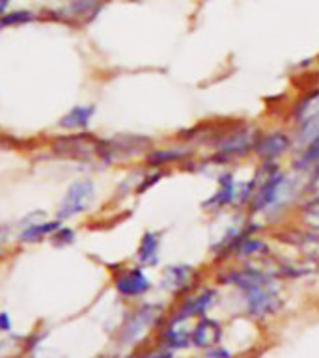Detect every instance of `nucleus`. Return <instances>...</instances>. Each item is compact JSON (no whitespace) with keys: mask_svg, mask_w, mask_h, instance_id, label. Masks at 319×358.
Returning a JSON list of instances; mask_svg holds the SVG:
<instances>
[{"mask_svg":"<svg viewBox=\"0 0 319 358\" xmlns=\"http://www.w3.org/2000/svg\"><path fill=\"white\" fill-rule=\"evenodd\" d=\"M62 224V220H58L57 217L47 220L44 211H36V213L28 215L26 220L21 222L19 233H17L15 241L21 245H39L44 241H49L50 235L57 232Z\"/></svg>","mask_w":319,"mask_h":358,"instance_id":"13","label":"nucleus"},{"mask_svg":"<svg viewBox=\"0 0 319 358\" xmlns=\"http://www.w3.org/2000/svg\"><path fill=\"white\" fill-rule=\"evenodd\" d=\"M50 245L57 246V248H64V246H71L75 245L77 241V232L73 228L69 226H60L57 232L50 235Z\"/></svg>","mask_w":319,"mask_h":358,"instance_id":"24","label":"nucleus"},{"mask_svg":"<svg viewBox=\"0 0 319 358\" xmlns=\"http://www.w3.org/2000/svg\"><path fill=\"white\" fill-rule=\"evenodd\" d=\"M238 187L239 183L235 179V174L232 170H224L217 176V190L202 203V209L207 213H220L226 209H235L238 201Z\"/></svg>","mask_w":319,"mask_h":358,"instance_id":"14","label":"nucleus"},{"mask_svg":"<svg viewBox=\"0 0 319 358\" xmlns=\"http://www.w3.org/2000/svg\"><path fill=\"white\" fill-rule=\"evenodd\" d=\"M319 112V88H313L307 94H302L299 99L295 101L293 108H291V119H293V126L304 121L310 116Z\"/></svg>","mask_w":319,"mask_h":358,"instance_id":"21","label":"nucleus"},{"mask_svg":"<svg viewBox=\"0 0 319 358\" xmlns=\"http://www.w3.org/2000/svg\"><path fill=\"white\" fill-rule=\"evenodd\" d=\"M95 198H97V189H95L94 179L79 177L64 192L62 200L58 203L57 219L64 222V220L77 219V217L88 213L94 208Z\"/></svg>","mask_w":319,"mask_h":358,"instance_id":"4","label":"nucleus"},{"mask_svg":"<svg viewBox=\"0 0 319 358\" xmlns=\"http://www.w3.org/2000/svg\"><path fill=\"white\" fill-rule=\"evenodd\" d=\"M161 347L168 349V351H183L193 346L191 344V328H187V323L183 321H164L163 328H161Z\"/></svg>","mask_w":319,"mask_h":358,"instance_id":"19","label":"nucleus"},{"mask_svg":"<svg viewBox=\"0 0 319 358\" xmlns=\"http://www.w3.org/2000/svg\"><path fill=\"white\" fill-rule=\"evenodd\" d=\"M150 148H153V140L146 135H133V132H122L108 139H103L99 163L105 166H113L116 161H126L135 155H142Z\"/></svg>","mask_w":319,"mask_h":358,"instance_id":"5","label":"nucleus"},{"mask_svg":"<svg viewBox=\"0 0 319 358\" xmlns=\"http://www.w3.org/2000/svg\"><path fill=\"white\" fill-rule=\"evenodd\" d=\"M10 4H12V0H0V17L8 12Z\"/></svg>","mask_w":319,"mask_h":358,"instance_id":"28","label":"nucleus"},{"mask_svg":"<svg viewBox=\"0 0 319 358\" xmlns=\"http://www.w3.org/2000/svg\"><path fill=\"white\" fill-rule=\"evenodd\" d=\"M114 289L118 291L119 297H124L127 301L142 299L153 289L151 278L146 275L144 267L140 265H122L114 270L113 275Z\"/></svg>","mask_w":319,"mask_h":358,"instance_id":"9","label":"nucleus"},{"mask_svg":"<svg viewBox=\"0 0 319 358\" xmlns=\"http://www.w3.org/2000/svg\"><path fill=\"white\" fill-rule=\"evenodd\" d=\"M12 330V319L6 312H0V332H10Z\"/></svg>","mask_w":319,"mask_h":358,"instance_id":"27","label":"nucleus"},{"mask_svg":"<svg viewBox=\"0 0 319 358\" xmlns=\"http://www.w3.org/2000/svg\"><path fill=\"white\" fill-rule=\"evenodd\" d=\"M164 319V306L159 302H146L127 314L119 328V339L126 346H133L144 338L151 328L159 327Z\"/></svg>","mask_w":319,"mask_h":358,"instance_id":"3","label":"nucleus"},{"mask_svg":"<svg viewBox=\"0 0 319 358\" xmlns=\"http://www.w3.org/2000/svg\"><path fill=\"white\" fill-rule=\"evenodd\" d=\"M224 336V328L220 325V321L202 315L196 319V325L191 328V344L196 349H211L219 346Z\"/></svg>","mask_w":319,"mask_h":358,"instance_id":"17","label":"nucleus"},{"mask_svg":"<svg viewBox=\"0 0 319 358\" xmlns=\"http://www.w3.org/2000/svg\"><path fill=\"white\" fill-rule=\"evenodd\" d=\"M159 286L174 299H182V297L193 293L194 289L200 288L202 270L188 263L166 265L161 272Z\"/></svg>","mask_w":319,"mask_h":358,"instance_id":"7","label":"nucleus"},{"mask_svg":"<svg viewBox=\"0 0 319 358\" xmlns=\"http://www.w3.org/2000/svg\"><path fill=\"white\" fill-rule=\"evenodd\" d=\"M38 19V15L30 10H15V12H6L0 17V28H13V26L28 25L32 21Z\"/></svg>","mask_w":319,"mask_h":358,"instance_id":"23","label":"nucleus"},{"mask_svg":"<svg viewBox=\"0 0 319 358\" xmlns=\"http://www.w3.org/2000/svg\"><path fill=\"white\" fill-rule=\"evenodd\" d=\"M318 263H319V258H318Z\"/></svg>","mask_w":319,"mask_h":358,"instance_id":"30","label":"nucleus"},{"mask_svg":"<svg viewBox=\"0 0 319 358\" xmlns=\"http://www.w3.org/2000/svg\"><path fill=\"white\" fill-rule=\"evenodd\" d=\"M260 129L249 121H232L211 144V155L206 159L211 166H228L254 153Z\"/></svg>","mask_w":319,"mask_h":358,"instance_id":"1","label":"nucleus"},{"mask_svg":"<svg viewBox=\"0 0 319 358\" xmlns=\"http://www.w3.org/2000/svg\"><path fill=\"white\" fill-rule=\"evenodd\" d=\"M293 151V132L286 129H269V131H260L252 155H256L260 163H280L282 159L291 155Z\"/></svg>","mask_w":319,"mask_h":358,"instance_id":"8","label":"nucleus"},{"mask_svg":"<svg viewBox=\"0 0 319 358\" xmlns=\"http://www.w3.org/2000/svg\"><path fill=\"white\" fill-rule=\"evenodd\" d=\"M106 2L108 0H69L62 10H58L57 15L66 25L82 28L99 15L101 10L106 6Z\"/></svg>","mask_w":319,"mask_h":358,"instance_id":"15","label":"nucleus"},{"mask_svg":"<svg viewBox=\"0 0 319 358\" xmlns=\"http://www.w3.org/2000/svg\"><path fill=\"white\" fill-rule=\"evenodd\" d=\"M95 112H97V107H95L94 103H90V105H75V107L69 108L62 118L58 119V127L62 131L69 132L86 131L88 127L92 126V121H94Z\"/></svg>","mask_w":319,"mask_h":358,"instance_id":"20","label":"nucleus"},{"mask_svg":"<svg viewBox=\"0 0 319 358\" xmlns=\"http://www.w3.org/2000/svg\"><path fill=\"white\" fill-rule=\"evenodd\" d=\"M137 358H174V352L164 349V347H159V349H151V351L140 352Z\"/></svg>","mask_w":319,"mask_h":358,"instance_id":"26","label":"nucleus"},{"mask_svg":"<svg viewBox=\"0 0 319 358\" xmlns=\"http://www.w3.org/2000/svg\"><path fill=\"white\" fill-rule=\"evenodd\" d=\"M241 299H243L244 314L254 321L271 319L276 314H280L282 306H284L278 282L244 291L241 293Z\"/></svg>","mask_w":319,"mask_h":358,"instance_id":"6","label":"nucleus"},{"mask_svg":"<svg viewBox=\"0 0 319 358\" xmlns=\"http://www.w3.org/2000/svg\"><path fill=\"white\" fill-rule=\"evenodd\" d=\"M217 299H219V289L211 286H200L198 289H194L193 293L180 299L177 308L168 315V319L183 321V323L198 319L202 315H207V312L215 306Z\"/></svg>","mask_w":319,"mask_h":358,"instance_id":"10","label":"nucleus"},{"mask_svg":"<svg viewBox=\"0 0 319 358\" xmlns=\"http://www.w3.org/2000/svg\"><path fill=\"white\" fill-rule=\"evenodd\" d=\"M161 246H163V232L146 230L138 241L135 259L140 267H157L161 261Z\"/></svg>","mask_w":319,"mask_h":358,"instance_id":"18","label":"nucleus"},{"mask_svg":"<svg viewBox=\"0 0 319 358\" xmlns=\"http://www.w3.org/2000/svg\"><path fill=\"white\" fill-rule=\"evenodd\" d=\"M4 254H6V248L0 245V259H2V256H4Z\"/></svg>","mask_w":319,"mask_h":358,"instance_id":"29","label":"nucleus"},{"mask_svg":"<svg viewBox=\"0 0 319 358\" xmlns=\"http://www.w3.org/2000/svg\"><path fill=\"white\" fill-rule=\"evenodd\" d=\"M233 259L239 263H263L273 259V246L267 237L252 233L239 243L233 252Z\"/></svg>","mask_w":319,"mask_h":358,"instance_id":"16","label":"nucleus"},{"mask_svg":"<svg viewBox=\"0 0 319 358\" xmlns=\"http://www.w3.org/2000/svg\"><path fill=\"white\" fill-rule=\"evenodd\" d=\"M263 226L251 217L249 220H244L241 224H232L226 228V232L220 235L215 243L211 245V256L217 263H224L233 259V252L239 246V243L244 237H249L252 233H260Z\"/></svg>","mask_w":319,"mask_h":358,"instance_id":"11","label":"nucleus"},{"mask_svg":"<svg viewBox=\"0 0 319 358\" xmlns=\"http://www.w3.org/2000/svg\"><path fill=\"white\" fill-rule=\"evenodd\" d=\"M101 146H103V137L88 131L57 135L49 140V150L52 155L77 163H94V161L99 163Z\"/></svg>","mask_w":319,"mask_h":358,"instance_id":"2","label":"nucleus"},{"mask_svg":"<svg viewBox=\"0 0 319 358\" xmlns=\"http://www.w3.org/2000/svg\"><path fill=\"white\" fill-rule=\"evenodd\" d=\"M196 157V150L194 146L180 142L177 146H163V148H150L146 151L144 161L146 168L148 170H164L168 172L172 166H185L188 161H193Z\"/></svg>","mask_w":319,"mask_h":358,"instance_id":"12","label":"nucleus"},{"mask_svg":"<svg viewBox=\"0 0 319 358\" xmlns=\"http://www.w3.org/2000/svg\"><path fill=\"white\" fill-rule=\"evenodd\" d=\"M299 215L304 226L312 232H319V192L300 200Z\"/></svg>","mask_w":319,"mask_h":358,"instance_id":"22","label":"nucleus"},{"mask_svg":"<svg viewBox=\"0 0 319 358\" xmlns=\"http://www.w3.org/2000/svg\"><path fill=\"white\" fill-rule=\"evenodd\" d=\"M164 176H166L164 170H150V174H146V176H142L138 179L137 187H135V192H137L138 196H142L146 190H150L151 187L161 181V177Z\"/></svg>","mask_w":319,"mask_h":358,"instance_id":"25","label":"nucleus"}]
</instances>
